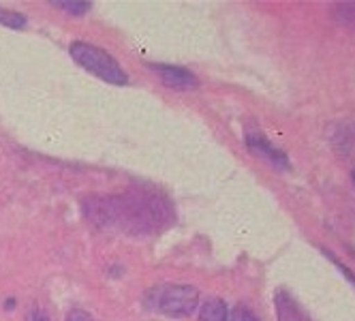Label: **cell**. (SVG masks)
I'll return each instance as SVG.
<instances>
[{
	"instance_id": "obj_1",
	"label": "cell",
	"mask_w": 355,
	"mask_h": 321,
	"mask_svg": "<svg viewBox=\"0 0 355 321\" xmlns=\"http://www.w3.org/2000/svg\"><path fill=\"white\" fill-rule=\"evenodd\" d=\"M84 214L101 229H116L133 236L157 234L173 223L169 200L148 189H131L122 195L86 197Z\"/></svg>"
},
{
	"instance_id": "obj_2",
	"label": "cell",
	"mask_w": 355,
	"mask_h": 321,
	"mask_svg": "<svg viewBox=\"0 0 355 321\" xmlns=\"http://www.w3.org/2000/svg\"><path fill=\"white\" fill-rule=\"evenodd\" d=\"M69 54L82 69H86L88 73H92V76H96L101 80H105L107 84L124 86L129 82V78H126V73L122 71L118 60L112 54H107L105 49H101L92 43L75 41L69 47Z\"/></svg>"
},
{
	"instance_id": "obj_3",
	"label": "cell",
	"mask_w": 355,
	"mask_h": 321,
	"mask_svg": "<svg viewBox=\"0 0 355 321\" xmlns=\"http://www.w3.org/2000/svg\"><path fill=\"white\" fill-rule=\"evenodd\" d=\"M146 304L169 317H187L199 304V291L191 285H161L148 291Z\"/></svg>"
},
{
	"instance_id": "obj_4",
	"label": "cell",
	"mask_w": 355,
	"mask_h": 321,
	"mask_svg": "<svg viewBox=\"0 0 355 321\" xmlns=\"http://www.w3.org/2000/svg\"><path fill=\"white\" fill-rule=\"evenodd\" d=\"M163 84L167 88H173V90H193L199 86V80L193 76L191 71H187L184 67H173V64H152Z\"/></svg>"
},
{
	"instance_id": "obj_5",
	"label": "cell",
	"mask_w": 355,
	"mask_h": 321,
	"mask_svg": "<svg viewBox=\"0 0 355 321\" xmlns=\"http://www.w3.org/2000/svg\"><path fill=\"white\" fill-rule=\"evenodd\" d=\"M246 146L250 148L252 153L268 159L274 167L278 169H289V159L283 150H278V148H274L263 135H257V133H250L246 137Z\"/></svg>"
},
{
	"instance_id": "obj_6",
	"label": "cell",
	"mask_w": 355,
	"mask_h": 321,
	"mask_svg": "<svg viewBox=\"0 0 355 321\" xmlns=\"http://www.w3.org/2000/svg\"><path fill=\"white\" fill-rule=\"evenodd\" d=\"M274 306H276L278 321H311L306 311H304L285 289H278L274 293Z\"/></svg>"
},
{
	"instance_id": "obj_7",
	"label": "cell",
	"mask_w": 355,
	"mask_h": 321,
	"mask_svg": "<svg viewBox=\"0 0 355 321\" xmlns=\"http://www.w3.org/2000/svg\"><path fill=\"white\" fill-rule=\"evenodd\" d=\"M199 321H227V309L225 302L218 298H210L204 302L199 311Z\"/></svg>"
},
{
	"instance_id": "obj_8",
	"label": "cell",
	"mask_w": 355,
	"mask_h": 321,
	"mask_svg": "<svg viewBox=\"0 0 355 321\" xmlns=\"http://www.w3.org/2000/svg\"><path fill=\"white\" fill-rule=\"evenodd\" d=\"M332 15L343 26L355 28V3H338L332 7Z\"/></svg>"
},
{
	"instance_id": "obj_9",
	"label": "cell",
	"mask_w": 355,
	"mask_h": 321,
	"mask_svg": "<svg viewBox=\"0 0 355 321\" xmlns=\"http://www.w3.org/2000/svg\"><path fill=\"white\" fill-rule=\"evenodd\" d=\"M0 24L7 28H13V31H19L26 26V17L17 11H9V9H3L0 7Z\"/></svg>"
},
{
	"instance_id": "obj_10",
	"label": "cell",
	"mask_w": 355,
	"mask_h": 321,
	"mask_svg": "<svg viewBox=\"0 0 355 321\" xmlns=\"http://www.w3.org/2000/svg\"><path fill=\"white\" fill-rule=\"evenodd\" d=\"M54 7L64 9L67 13H73V15H84L90 9L88 3H54Z\"/></svg>"
},
{
	"instance_id": "obj_11",
	"label": "cell",
	"mask_w": 355,
	"mask_h": 321,
	"mask_svg": "<svg viewBox=\"0 0 355 321\" xmlns=\"http://www.w3.org/2000/svg\"><path fill=\"white\" fill-rule=\"evenodd\" d=\"M323 253H325V255H327L329 259H332V261H334V263H336V266L340 268V272H343V275H345V277H347V279H349V281H351V283L355 285V275L351 272V270H349V268H347L345 263H340V261H338V259H336V257H334L332 253H327V251H323Z\"/></svg>"
},
{
	"instance_id": "obj_12",
	"label": "cell",
	"mask_w": 355,
	"mask_h": 321,
	"mask_svg": "<svg viewBox=\"0 0 355 321\" xmlns=\"http://www.w3.org/2000/svg\"><path fill=\"white\" fill-rule=\"evenodd\" d=\"M236 321H259L255 315H252L248 309H244V306H238L236 309Z\"/></svg>"
},
{
	"instance_id": "obj_13",
	"label": "cell",
	"mask_w": 355,
	"mask_h": 321,
	"mask_svg": "<svg viewBox=\"0 0 355 321\" xmlns=\"http://www.w3.org/2000/svg\"><path fill=\"white\" fill-rule=\"evenodd\" d=\"M67 321H90V319H88V315L82 313V311H71L69 317H67Z\"/></svg>"
},
{
	"instance_id": "obj_14",
	"label": "cell",
	"mask_w": 355,
	"mask_h": 321,
	"mask_svg": "<svg viewBox=\"0 0 355 321\" xmlns=\"http://www.w3.org/2000/svg\"><path fill=\"white\" fill-rule=\"evenodd\" d=\"M28 321H52V319H49L43 311H35V313L28 317Z\"/></svg>"
},
{
	"instance_id": "obj_15",
	"label": "cell",
	"mask_w": 355,
	"mask_h": 321,
	"mask_svg": "<svg viewBox=\"0 0 355 321\" xmlns=\"http://www.w3.org/2000/svg\"><path fill=\"white\" fill-rule=\"evenodd\" d=\"M353 180H355V174H353Z\"/></svg>"
}]
</instances>
